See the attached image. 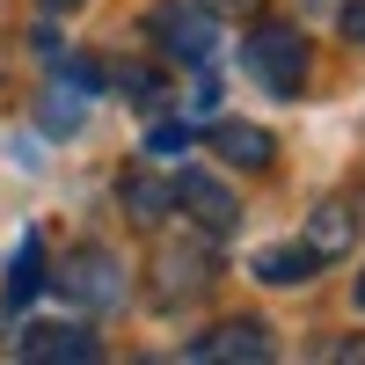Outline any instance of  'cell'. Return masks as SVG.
<instances>
[{"instance_id": "obj_6", "label": "cell", "mask_w": 365, "mask_h": 365, "mask_svg": "<svg viewBox=\"0 0 365 365\" xmlns=\"http://www.w3.org/2000/svg\"><path fill=\"white\" fill-rule=\"evenodd\" d=\"M168 197H175V212H190V220H197L205 234H234V227H241V205H234V190H227V182H212L205 168H182V175L168 182Z\"/></svg>"}, {"instance_id": "obj_9", "label": "cell", "mask_w": 365, "mask_h": 365, "mask_svg": "<svg viewBox=\"0 0 365 365\" xmlns=\"http://www.w3.org/2000/svg\"><path fill=\"white\" fill-rule=\"evenodd\" d=\"M322 263H329V256L314 249V241H278V249L256 256V278H263V285H307Z\"/></svg>"}, {"instance_id": "obj_15", "label": "cell", "mask_w": 365, "mask_h": 365, "mask_svg": "<svg viewBox=\"0 0 365 365\" xmlns=\"http://www.w3.org/2000/svg\"><path fill=\"white\" fill-rule=\"evenodd\" d=\"M190 139H197L190 125H154V132H146V146H154V154H182Z\"/></svg>"}, {"instance_id": "obj_13", "label": "cell", "mask_w": 365, "mask_h": 365, "mask_svg": "<svg viewBox=\"0 0 365 365\" xmlns=\"http://www.w3.org/2000/svg\"><path fill=\"white\" fill-rule=\"evenodd\" d=\"M117 88H125L132 103H146V110H154V103H168V81H161L154 66H117Z\"/></svg>"}, {"instance_id": "obj_17", "label": "cell", "mask_w": 365, "mask_h": 365, "mask_svg": "<svg viewBox=\"0 0 365 365\" xmlns=\"http://www.w3.org/2000/svg\"><path fill=\"white\" fill-rule=\"evenodd\" d=\"M205 8H220V15H256L263 0H205Z\"/></svg>"}, {"instance_id": "obj_2", "label": "cell", "mask_w": 365, "mask_h": 365, "mask_svg": "<svg viewBox=\"0 0 365 365\" xmlns=\"http://www.w3.org/2000/svg\"><path fill=\"white\" fill-rule=\"evenodd\" d=\"M241 58H249V73L270 96H299V88H307V37H299L292 22H256Z\"/></svg>"}, {"instance_id": "obj_10", "label": "cell", "mask_w": 365, "mask_h": 365, "mask_svg": "<svg viewBox=\"0 0 365 365\" xmlns=\"http://www.w3.org/2000/svg\"><path fill=\"white\" fill-rule=\"evenodd\" d=\"M117 197H125V212H132V220L139 227H161L168 220V212H175V197H168V182H154V175H125V182H117Z\"/></svg>"}, {"instance_id": "obj_4", "label": "cell", "mask_w": 365, "mask_h": 365, "mask_svg": "<svg viewBox=\"0 0 365 365\" xmlns=\"http://www.w3.org/2000/svg\"><path fill=\"white\" fill-rule=\"evenodd\" d=\"M58 292H66L73 307H96V314L103 307H125V263L88 241V249H73L66 263H58Z\"/></svg>"}, {"instance_id": "obj_11", "label": "cell", "mask_w": 365, "mask_h": 365, "mask_svg": "<svg viewBox=\"0 0 365 365\" xmlns=\"http://www.w3.org/2000/svg\"><path fill=\"white\" fill-rule=\"evenodd\" d=\"M44 285V241L29 234L22 249H15V270H8V307H29V292Z\"/></svg>"}, {"instance_id": "obj_16", "label": "cell", "mask_w": 365, "mask_h": 365, "mask_svg": "<svg viewBox=\"0 0 365 365\" xmlns=\"http://www.w3.org/2000/svg\"><path fill=\"white\" fill-rule=\"evenodd\" d=\"M336 22H344V37H351V44H365V0H344V15H336Z\"/></svg>"}, {"instance_id": "obj_3", "label": "cell", "mask_w": 365, "mask_h": 365, "mask_svg": "<svg viewBox=\"0 0 365 365\" xmlns=\"http://www.w3.org/2000/svg\"><path fill=\"white\" fill-rule=\"evenodd\" d=\"M212 278H220V256H212V241H161V256H154V307L175 314L182 299H197Z\"/></svg>"}, {"instance_id": "obj_19", "label": "cell", "mask_w": 365, "mask_h": 365, "mask_svg": "<svg viewBox=\"0 0 365 365\" xmlns=\"http://www.w3.org/2000/svg\"><path fill=\"white\" fill-rule=\"evenodd\" d=\"M351 299H358V314H365V270H358V278H351Z\"/></svg>"}, {"instance_id": "obj_18", "label": "cell", "mask_w": 365, "mask_h": 365, "mask_svg": "<svg viewBox=\"0 0 365 365\" xmlns=\"http://www.w3.org/2000/svg\"><path fill=\"white\" fill-rule=\"evenodd\" d=\"M37 8H44V15H66V8H81V0H37Z\"/></svg>"}, {"instance_id": "obj_8", "label": "cell", "mask_w": 365, "mask_h": 365, "mask_svg": "<svg viewBox=\"0 0 365 365\" xmlns=\"http://www.w3.org/2000/svg\"><path fill=\"white\" fill-rule=\"evenodd\" d=\"M212 154L234 161V168H270L278 161V139H270L263 125H241L234 117V125H212Z\"/></svg>"}, {"instance_id": "obj_1", "label": "cell", "mask_w": 365, "mask_h": 365, "mask_svg": "<svg viewBox=\"0 0 365 365\" xmlns=\"http://www.w3.org/2000/svg\"><path fill=\"white\" fill-rule=\"evenodd\" d=\"M146 37H154V51L175 58V66H212V51H220V22H212L205 0H161V8L146 15Z\"/></svg>"}, {"instance_id": "obj_5", "label": "cell", "mask_w": 365, "mask_h": 365, "mask_svg": "<svg viewBox=\"0 0 365 365\" xmlns=\"http://www.w3.org/2000/svg\"><path fill=\"white\" fill-rule=\"evenodd\" d=\"M15 358L22 365H96L103 344H96V329H81V322H37V329L15 336Z\"/></svg>"}, {"instance_id": "obj_7", "label": "cell", "mask_w": 365, "mask_h": 365, "mask_svg": "<svg viewBox=\"0 0 365 365\" xmlns=\"http://www.w3.org/2000/svg\"><path fill=\"white\" fill-rule=\"evenodd\" d=\"M182 358H190V365H241V358L263 365V358H270V329H263V322H220L212 336H190V344H182Z\"/></svg>"}, {"instance_id": "obj_12", "label": "cell", "mask_w": 365, "mask_h": 365, "mask_svg": "<svg viewBox=\"0 0 365 365\" xmlns=\"http://www.w3.org/2000/svg\"><path fill=\"white\" fill-rule=\"evenodd\" d=\"M351 227H358V220H351L344 205H322V212H314V234H307V241H314L322 256H344V241H351Z\"/></svg>"}, {"instance_id": "obj_14", "label": "cell", "mask_w": 365, "mask_h": 365, "mask_svg": "<svg viewBox=\"0 0 365 365\" xmlns=\"http://www.w3.org/2000/svg\"><path fill=\"white\" fill-rule=\"evenodd\" d=\"M81 125V103L73 96H44V132H73Z\"/></svg>"}]
</instances>
